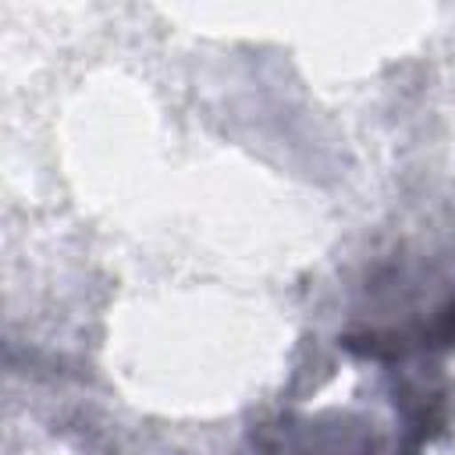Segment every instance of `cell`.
<instances>
[{"label":"cell","instance_id":"6da1fadb","mask_svg":"<svg viewBox=\"0 0 455 455\" xmlns=\"http://www.w3.org/2000/svg\"><path fill=\"white\" fill-rule=\"evenodd\" d=\"M427 345H444L455 348V295L437 309V316L427 327Z\"/></svg>","mask_w":455,"mask_h":455}]
</instances>
